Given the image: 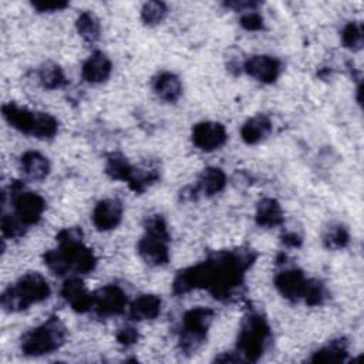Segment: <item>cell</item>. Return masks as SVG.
Returning a JSON list of instances; mask_svg holds the SVG:
<instances>
[{
    "label": "cell",
    "instance_id": "1",
    "mask_svg": "<svg viewBox=\"0 0 364 364\" xmlns=\"http://www.w3.org/2000/svg\"><path fill=\"white\" fill-rule=\"evenodd\" d=\"M249 253H220L209 260L179 272L173 291L183 294L193 289H208L215 299H228L240 284L243 272L252 263Z\"/></svg>",
    "mask_w": 364,
    "mask_h": 364
},
{
    "label": "cell",
    "instance_id": "2",
    "mask_svg": "<svg viewBox=\"0 0 364 364\" xmlns=\"http://www.w3.org/2000/svg\"><path fill=\"white\" fill-rule=\"evenodd\" d=\"M47 280L40 273H27L1 294V307L6 311H21L33 303H40L50 296Z\"/></svg>",
    "mask_w": 364,
    "mask_h": 364
},
{
    "label": "cell",
    "instance_id": "3",
    "mask_svg": "<svg viewBox=\"0 0 364 364\" xmlns=\"http://www.w3.org/2000/svg\"><path fill=\"white\" fill-rule=\"evenodd\" d=\"M65 336L67 331L63 323L57 317H51L23 336L21 351L33 357L50 354L64 344Z\"/></svg>",
    "mask_w": 364,
    "mask_h": 364
},
{
    "label": "cell",
    "instance_id": "4",
    "mask_svg": "<svg viewBox=\"0 0 364 364\" xmlns=\"http://www.w3.org/2000/svg\"><path fill=\"white\" fill-rule=\"evenodd\" d=\"M169 233L165 220L155 215L148 219L145 235L138 242V253L152 266L165 264L169 260Z\"/></svg>",
    "mask_w": 364,
    "mask_h": 364
},
{
    "label": "cell",
    "instance_id": "5",
    "mask_svg": "<svg viewBox=\"0 0 364 364\" xmlns=\"http://www.w3.org/2000/svg\"><path fill=\"white\" fill-rule=\"evenodd\" d=\"M57 240L60 242L58 252L61 253L68 272L71 270L77 274H85L95 267V256L82 245L81 230L64 229L58 233Z\"/></svg>",
    "mask_w": 364,
    "mask_h": 364
},
{
    "label": "cell",
    "instance_id": "6",
    "mask_svg": "<svg viewBox=\"0 0 364 364\" xmlns=\"http://www.w3.org/2000/svg\"><path fill=\"white\" fill-rule=\"evenodd\" d=\"M269 326L259 314H250L242 324L237 336V357L240 361H257L269 337Z\"/></svg>",
    "mask_w": 364,
    "mask_h": 364
},
{
    "label": "cell",
    "instance_id": "7",
    "mask_svg": "<svg viewBox=\"0 0 364 364\" xmlns=\"http://www.w3.org/2000/svg\"><path fill=\"white\" fill-rule=\"evenodd\" d=\"M215 311L209 307H195L188 310L182 318L181 348L192 353L203 343L208 328L213 320Z\"/></svg>",
    "mask_w": 364,
    "mask_h": 364
},
{
    "label": "cell",
    "instance_id": "8",
    "mask_svg": "<svg viewBox=\"0 0 364 364\" xmlns=\"http://www.w3.org/2000/svg\"><path fill=\"white\" fill-rule=\"evenodd\" d=\"M11 200L14 213L26 226L37 223L46 209V200L36 192L23 191L21 185L11 188Z\"/></svg>",
    "mask_w": 364,
    "mask_h": 364
},
{
    "label": "cell",
    "instance_id": "9",
    "mask_svg": "<svg viewBox=\"0 0 364 364\" xmlns=\"http://www.w3.org/2000/svg\"><path fill=\"white\" fill-rule=\"evenodd\" d=\"M127 296L121 287L108 284L92 293V310L98 316H115L124 311Z\"/></svg>",
    "mask_w": 364,
    "mask_h": 364
},
{
    "label": "cell",
    "instance_id": "10",
    "mask_svg": "<svg viewBox=\"0 0 364 364\" xmlns=\"http://www.w3.org/2000/svg\"><path fill=\"white\" fill-rule=\"evenodd\" d=\"M228 139L226 129L222 124L213 121H203L193 127L192 142L196 148L210 152L220 148Z\"/></svg>",
    "mask_w": 364,
    "mask_h": 364
},
{
    "label": "cell",
    "instance_id": "11",
    "mask_svg": "<svg viewBox=\"0 0 364 364\" xmlns=\"http://www.w3.org/2000/svg\"><path fill=\"white\" fill-rule=\"evenodd\" d=\"M243 70L260 82H273L280 73V63L277 58L272 55H252L249 57L245 64Z\"/></svg>",
    "mask_w": 364,
    "mask_h": 364
},
{
    "label": "cell",
    "instance_id": "12",
    "mask_svg": "<svg viewBox=\"0 0 364 364\" xmlns=\"http://www.w3.org/2000/svg\"><path fill=\"white\" fill-rule=\"evenodd\" d=\"M307 282L309 280L304 277V273L301 270L287 269L276 276L274 286L283 297L289 300H299L304 296Z\"/></svg>",
    "mask_w": 364,
    "mask_h": 364
},
{
    "label": "cell",
    "instance_id": "13",
    "mask_svg": "<svg viewBox=\"0 0 364 364\" xmlns=\"http://www.w3.org/2000/svg\"><path fill=\"white\" fill-rule=\"evenodd\" d=\"M61 296L73 307V310L78 313H85L92 309V294L87 290L82 280L77 276L68 277L64 282L61 287Z\"/></svg>",
    "mask_w": 364,
    "mask_h": 364
},
{
    "label": "cell",
    "instance_id": "14",
    "mask_svg": "<svg viewBox=\"0 0 364 364\" xmlns=\"http://www.w3.org/2000/svg\"><path fill=\"white\" fill-rule=\"evenodd\" d=\"M122 219V205L117 199L100 200L92 212V222L98 230H111Z\"/></svg>",
    "mask_w": 364,
    "mask_h": 364
},
{
    "label": "cell",
    "instance_id": "15",
    "mask_svg": "<svg viewBox=\"0 0 364 364\" xmlns=\"http://www.w3.org/2000/svg\"><path fill=\"white\" fill-rule=\"evenodd\" d=\"M112 65L102 51L92 53L82 65V78L91 84H100L108 80Z\"/></svg>",
    "mask_w": 364,
    "mask_h": 364
},
{
    "label": "cell",
    "instance_id": "16",
    "mask_svg": "<svg viewBox=\"0 0 364 364\" xmlns=\"http://www.w3.org/2000/svg\"><path fill=\"white\" fill-rule=\"evenodd\" d=\"M1 112L4 119L17 131L23 132V134H28L31 135L33 131V125H34V118H36V112L28 111L26 108H21L13 102L4 104L1 107Z\"/></svg>",
    "mask_w": 364,
    "mask_h": 364
},
{
    "label": "cell",
    "instance_id": "17",
    "mask_svg": "<svg viewBox=\"0 0 364 364\" xmlns=\"http://www.w3.org/2000/svg\"><path fill=\"white\" fill-rule=\"evenodd\" d=\"M161 299L156 294L138 296L129 304V317L132 320H152L161 313Z\"/></svg>",
    "mask_w": 364,
    "mask_h": 364
},
{
    "label": "cell",
    "instance_id": "18",
    "mask_svg": "<svg viewBox=\"0 0 364 364\" xmlns=\"http://www.w3.org/2000/svg\"><path fill=\"white\" fill-rule=\"evenodd\" d=\"M20 168L28 179L43 181L50 172L48 159L37 151H27L20 158Z\"/></svg>",
    "mask_w": 364,
    "mask_h": 364
},
{
    "label": "cell",
    "instance_id": "19",
    "mask_svg": "<svg viewBox=\"0 0 364 364\" xmlns=\"http://www.w3.org/2000/svg\"><path fill=\"white\" fill-rule=\"evenodd\" d=\"M272 131V122L266 115H255L250 119H247L242 128H240V136L242 139L249 144H257L263 141Z\"/></svg>",
    "mask_w": 364,
    "mask_h": 364
},
{
    "label": "cell",
    "instance_id": "20",
    "mask_svg": "<svg viewBox=\"0 0 364 364\" xmlns=\"http://www.w3.org/2000/svg\"><path fill=\"white\" fill-rule=\"evenodd\" d=\"M154 90L161 100L175 102L182 94V82L172 73H161L154 80Z\"/></svg>",
    "mask_w": 364,
    "mask_h": 364
},
{
    "label": "cell",
    "instance_id": "21",
    "mask_svg": "<svg viewBox=\"0 0 364 364\" xmlns=\"http://www.w3.org/2000/svg\"><path fill=\"white\" fill-rule=\"evenodd\" d=\"M256 222L263 228H274L283 222V212L279 202L273 198H264L257 203Z\"/></svg>",
    "mask_w": 364,
    "mask_h": 364
},
{
    "label": "cell",
    "instance_id": "22",
    "mask_svg": "<svg viewBox=\"0 0 364 364\" xmlns=\"http://www.w3.org/2000/svg\"><path fill=\"white\" fill-rule=\"evenodd\" d=\"M226 185V175L219 168H206L198 181V191L206 196L220 192Z\"/></svg>",
    "mask_w": 364,
    "mask_h": 364
},
{
    "label": "cell",
    "instance_id": "23",
    "mask_svg": "<svg viewBox=\"0 0 364 364\" xmlns=\"http://www.w3.org/2000/svg\"><path fill=\"white\" fill-rule=\"evenodd\" d=\"M38 81L41 82V85L44 88L48 90H55V88H61L67 84V78L63 73V70L60 68V65H57L55 63H44L40 68H38Z\"/></svg>",
    "mask_w": 364,
    "mask_h": 364
},
{
    "label": "cell",
    "instance_id": "24",
    "mask_svg": "<svg viewBox=\"0 0 364 364\" xmlns=\"http://www.w3.org/2000/svg\"><path fill=\"white\" fill-rule=\"evenodd\" d=\"M132 171H134V168L127 161V158L122 156L121 154H112L108 156L107 165H105V172L108 173L109 178L128 182Z\"/></svg>",
    "mask_w": 364,
    "mask_h": 364
},
{
    "label": "cell",
    "instance_id": "25",
    "mask_svg": "<svg viewBox=\"0 0 364 364\" xmlns=\"http://www.w3.org/2000/svg\"><path fill=\"white\" fill-rule=\"evenodd\" d=\"M77 31L85 41H95L100 37V21L91 11H84L77 18Z\"/></svg>",
    "mask_w": 364,
    "mask_h": 364
},
{
    "label": "cell",
    "instance_id": "26",
    "mask_svg": "<svg viewBox=\"0 0 364 364\" xmlns=\"http://www.w3.org/2000/svg\"><path fill=\"white\" fill-rule=\"evenodd\" d=\"M58 129V124L57 119L46 112H36V118H34V125H33V131L31 135L36 138H53L57 134Z\"/></svg>",
    "mask_w": 364,
    "mask_h": 364
},
{
    "label": "cell",
    "instance_id": "27",
    "mask_svg": "<svg viewBox=\"0 0 364 364\" xmlns=\"http://www.w3.org/2000/svg\"><path fill=\"white\" fill-rule=\"evenodd\" d=\"M347 355L346 347L343 343H331L330 346H326L316 351L311 357V361L314 363H338L343 361Z\"/></svg>",
    "mask_w": 364,
    "mask_h": 364
},
{
    "label": "cell",
    "instance_id": "28",
    "mask_svg": "<svg viewBox=\"0 0 364 364\" xmlns=\"http://www.w3.org/2000/svg\"><path fill=\"white\" fill-rule=\"evenodd\" d=\"M323 243L328 249H341L348 243V232L343 225H331L323 235Z\"/></svg>",
    "mask_w": 364,
    "mask_h": 364
},
{
    "label": "cell",
    "instance_id": "29",
    "mask_svg": "<svg viewBox=\"0 0 364 364\" xmlns=\"http://www.w3.org/2000/svg\"><path fill=\"white\" fill-rule=\"evenodd\" d=\"M168 13V9L165 3L162 1H148L142 6L141 10V18L145 24L148 26H155L159 24Z\"/></svg>",
    "mask_w": 364,
    "mask_h": 364
},
{
    "label": "cell",
    "instance_id": "30",
    "mask_svg": "<svg viewBox=\"0 0 364 364\" xmlns=\"http://www.w3.org/2000/svg\"><path fill=\"white\" fill-rule=\"evenodd\" d=\"M156 179H158L156 169H135L134 168L131 178L128 179V183L132 191L142 192L148 185H151Z\"/></svg>",
    "mask_w": 364,
    "mask_h": 364
},
{
    "label": "cell",
    "instance_id": "31",
    "mask_svg": "<svg viewBox=\"0 0 364 364\" xmlns=\"http://www.w3.org/2000/svg\"><path fill=\"white\" fill-rule=\"evenodd\" d=\"M26 225L20 220L16 213H3L1 216V232L4 237H18L24 233Z\"/></svg>",
    "mask_w": 364,
    "mask_h": 364
},
{
    "label": "cell",
    "instance_id": "32",
    "mask_svg": "<svg viewBox=\"0 0 364 364\" xmlns=\"http://www.w3.org/2000/svg\"><path fill=\"white\" fill-rule=\"evenodd\" d=\"M343 43L350 50H360L363 46V30L358 23H348L341 34Z\"/></svg>",
    "mask_w": 364,
    "mask_h": 364
},
{
    "label": "cell",
    "instance_id": "33",
    "mask_svg": "<svg viewBox=\"0 0 364 364\" xmlns=\"http://www.w3.org/2000/svg\"><path fill=\"white\" fill-rule=\"evenodd\" d=\"M324 297V291H323V286L317 282V280H309L307 286H306V291L303 299L306 300V303L314 306V304H320L321 300Z\"/></svg>",
    "mask_w": 364,
    "mask_h": 364
},
{
    "label": "cell",
    "instance_id": "34",
    "mask_svg": "<svg viewBox=\"0 0 364 364\" xmlns=\"http://www.w3.org/2000/svg\"><path fill=\"white\" fill-rule=\"evenodd\" d=\"M240 24L243 28L255 31V30H260L263 27V18L256 11H246L240 18Z\"/></svg>",
    "mask_w": 364,
    "mask_h": 364
},
{
    "label": "cell",
    "instance_id": "35",
    "mask_svg": "<svg viewBox=\"0 0 364 364\" xmlns=\"http://www.w3.org/2000/svg\"><path fill=\"white\" fill-rule=\"evenodd\" d=\"M117 340L119 344H122L125 347L132 346L138 340V331L134 327L125 326V327L119 328V331L117 333Z\"/></svg>",
    "mask_w": 364,
    "mask_h": 364
},
{
    "label": "cell",
    "instance_id": "36",
    "mask_svg": "<svg viewBox=\"0 0 364 364\" xmlns=\"http://www.w3.org/2000/svg\"><path fill=\"white\" fill-rule=\"evenodd\" d=\"M31 6L40 11V13H50V11H57V10H63L68 6L67 1H33Z\"/></svg>",
    "mask_w": 364,
    "mask_h": 364
},
{
    "label": "cell",
    "instance_id": "37",
    "mask_svg": "<svg viewBox=\"0 0 364 364\" xmlns=\"http://www.w3.org/2000/svg\"><path fill=\"white\" fill-rule=\"evenodd\" d=\"M228 7H233L235 10H247V9H253L256 7V3H252V1H229L226 3Z\"/></svg>",
    "mask_w": 364,
    "mask_h": 364
},
{
    "label": "cell",
    "instance_id": "38",
    "mask_svg": "<svg viewBox=\"0 0 364 364\" xmlns=\"http://www.w3.org/2000/svg\"><path fill=\"white\" fill-rule=\"evenodd\" d=\"M283 242H284L286 245H290V246H296V245H299L300 239H299V236H297V235H294V233H290V235H286V236L283 237Z\"/></svg>",
    "mask_w": 364,
    "mask_h": 364
}]
</instances>
